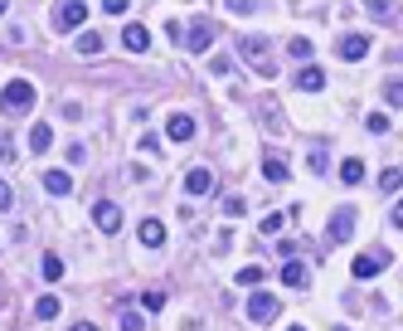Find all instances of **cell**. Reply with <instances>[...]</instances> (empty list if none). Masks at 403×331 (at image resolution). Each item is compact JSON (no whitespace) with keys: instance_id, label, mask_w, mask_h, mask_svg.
Returning <instances> with one entry per match:
<instances>
[{"instance_id":"6","label":"cell","mask_w":403,"mask_h":331,"mask_svg":"<svg viewBox=\"0 0 403 331\" xmlns=\"http://www.w3.org/2000/svg\"><path fill=\"white\" fill-rule=\"evenodd\" d=\"M165 132H170V141H190V137H195V117L170 113V117H165Z\"/></svg>"},{"instance_id":"12","label":"cell","mask_w":403,"mask_h":331,"mask_svg":"<svg viewBox=\"0 0 403 331\" xmlns=\"http://www.w3.org/2000/svg\"><path fill=\"white\" fill-rule=\"evenodd\" d=\"M306 278H311L306 263H297V258H292V263H282V283H286V288H306Z\"/></svg>"},{"instance_id":"37","label":"cell","mask_w":403,"mask_h":331,"mask_svg":"<svg viewBox=\"0 0 403 331\" xmlns=\"http://www.w3.org/2000/svg\"><path fill=\"white\" fill-rule=\"evenodd\" d=\"M286 331H306V326H286Z\"/></svg>"},{"instance_id":"19","label":"cell","mask_w":403,"mask_h":331,"mask_svg":"<svg viewBox=\"0 0 403 331\" xmlns=\"http://www.w3.org/2000/svg\"><path fill=\"white\" fill-rule=\"evenodd\" d=\"M102 44H107V39H102L97 30H83V34H78V54H102Z\"/></svg>"},{"instance_id":"32","label":"cell","mask_w":403,"mask_h":331,"mask_svg":"<svg viewBox=\"0 0 403 331\" xmlns=\"http://www.w3.org/2000/svg\"><path fill=\"white\" fill-rule=\"evenodd\" d=\"M223 209H228V214H243V209H248V200H239V195H228V200H223Z\"/></svg>"},{"instance_id":"17","label":"cell","mask_w":403,"mask_h":331,"mask_svg":"<svg viewBox=\"0 0 403 331\" xmlns=\"http://www.w3.org/2000/svg\"><path fill=\"white\" fill-rule=\"evenodd\" d=\"M379 263H384L379 253H360V258H355V278H374V273H379Z\"/></svg>"},{"instance_id":"27","label":"cell","mask_w":403,"mask_h":331,"mask_svg":"<svg viewBox=\"0 0 403 331\" xmlns=\"http://www.w3.org/2000/svg\"><path fill=\"white\" fill-rule=\"evenodd\" d=\"M223 10H228V15H253L258 5H253V0H223Z\"/></svg>"},{"instance_id":"1","label":"cell","mask_w":403,"mask_h":331,"mask_svg":"<svg viewBox=\"0 0 403 331\" xmlns=\"http://www.w3.org/2000/svg\"><path fill=\"white\" fill-rule=\"evenodd\" d=\"M34 107V83L29 78H10L0 88V113H29Z\"/></svg>"},{"instance_id":"15","label":"cell","mask_w":403,"mask_h":331,"mask_svg":"<svg viewBox=\"0 0 403 331\" xmlns=\"http://www.w3.org/2000/svg\"><path fill=\"white\" fill-rule=\"evenodd\" d=\"M39 273H44V283H59V278H64V258H59V253H44Z\"/></svg>"},{"instance_id":"35","label":"cell","mask_w":403,"mask_h":331,"mask_svg":"<svg viewBox=\"0 0 403 331\" xmlns=\"http://www.w3.org/2000/svg\"><path fill=\"white\" fill-rule=\"evenodd\" d=\"M10 205H15V190H10L5 181H0V209H10Z\"/></svg>"},{"instance_id":"30","label":"cell","mask_w":403,"mask_h":331,"mask_svg":"<svg viewBox=\"0 0 403 331\" xmlns=\"http://www.w3.org/2000/svg\"><path fill=\"white\" fill-rule=\"evenodd\" d=\"M282 225H286V214H267V219H262V234H277Z\"/></svg>"},{"instance_id":"25","label":"cell","mask_w":403,"mask_h":331,"mask_svg":"<svg viewBox=\"0 0 403 331\" xmlns=\"http://www.w3.org/2000/svg\"><path fill=\"white\" fill-rule=\"evenodd\" d=\"M379 185H384V190H389V195H393V190H398V185H403V171H398V166H389V171H384V176H379Z\"/></svg>"},{"instance_id":"8","label":"cell","mask_w":403,"mask_h":331,"mask_svg":"<svg viewBox=\"0 0 403 331\" xmlns=\"http://www.w3.org/2000/svg\"><path fill=\"white\" fill-rule=\"evenodd\" d=\"M53 20H59V30H78V25L88 20V5H78V0H69V5H59V15H53Z\"/></svg>"},{"instance_id":"26","label":"cell","mask_w":403,"mask_h":331,"mask_svg":"<svg viewBox=\"0 0 403 331\" xmlns=\"http://www.w3.org/2000/svg\"><path fill=\"white\" fill-rule=\"evenodd\" d=\"M306 166H311V171H316V176H326V166H330V161H326V146H316V151L306 156Z\"/></svg>"},{"instance_id":"10","label":"cell","mask_w":403,"mask_h":331,"mask_svg":"<svg viewBox=\"0 0 403 331\" xmlns=\"http://www.w3.org/2000/svg\"><path fill=\"white\" fill-rule=\"evenodd\" d=\"M122 44H127L132 54H146V49H151V34H146V25H127V30H122Z\"/></svg>"},{"instance_id":"9","label":"cell","mask_w":403,"mask_h":331,"mask_svg":"<svg viewBox=\"0 0 403 331\" xmlns=\"http://www.w3.org/2000/svg\"><path fill=\"white\" fill-rule=\"evenodd\" d=\"M185 190L190 195H209L214 190V171H209V166H195V171L185 176Z\"/></svg>"},{"instance_id":"34","label":"cell","mask_w":403,"mask_h":331,"mask_svg":"<svg viewBox=\"0 0 403 331\" xmlns=\"http://www.w3.org/2000/svg\"><path fill=\"white\" fill-rule=\"evenodd\" d=\"M369 132H389V117L384 113H369Z\"/></svg>"},{"instance_id":"22","label":"cell","mask_w":403,"mask_h":331,"mask_svg":"<svg viewBox=\"0 0 403 331\" xmlns=\"http://www.w3.org/2000/svg\"><path fill=\"white\" fill-rule=\"evenodd\" d=\"M286 54H292V59H311V39H286Z\"/></svg>"},{"instance_id":"18","label":"cell","mask_w":403,"mask_h":331,"mask_svg":"<svg viewBox=\"0 0 403 331\" xmlns=\"http://www.w3.org/2000/svg\"><path fill=\"white\" fill-rule=\"evenodd\" d=\"M340 181H345V185H360V181H365V161H355V156H350V161L340 166Z\"/></svg>"},{"instance_id":"2","label":"cell","mask_w":403,"mask_h":331,"mask_svg":"<svg viewBox=\"0 0 403 331\" xmlns=\"http://www.w3.org/2000/svg\"><path fill=\"white\" fill-rule=\"evenodd\" d=\"M239 54L258 69V73H277V64H272V54H267V39L262 34H248V39H239Z\"/></svg>"},{"instance_id":"11","label":"cell","mask_w":403,"mask_h":331,"mask_svg":"<svg viewBox=\"0 0 403 331\" xmlns=\"http://www.w3.org/2000/svg\"><path fill=\"white\" fill-rule=\"evenodd\" d=\"M297 88H302V93H321V88H326V69H321V64H316V69H302V73H297Z\"/></svg>"},{"instance_id":"33","label":"cell","mask_w":403,"mask_h":331,"mask_svg":"<svg viewBox=\"0 0 403 331\" xmlns=\"http://www.w3.org/2000/svg\"><path fill=\"white\" fill-rule=\"evenodd\" d=\"M384 98H389V102L398 107V102H403V88H398V83H384Z\"/></svg>"},{"instance_id":"4","label":"cell","mask_w":403,"mask_h":331,"mask_svg":"<svg viewBox=\"0 0 403 331\" xmlns=\"http://www.w3.org/2000/svg\"><path fill=\"white\" fill-rule=\"evenodd\" d=\"M350 234H355V209H350V205H340V209H335V219H330V239H335V244H345Z\"/></svg>"},{"instance_id":"14","label":"cell","mask_w":403,"mask_h":331,"mask_svg":"<svg viewBox=\"0 0 403 331\" xmlns=\"http://www.w3.org/2000/svg\"><path fill=\"white\" fill-rule=\"evenodd\" d=\"M44 190H49V195H69V190H73L69 171H44Z\"/></svg>"},{"instance_id":"20","label":"cell","mask_w":403,"mask_h":331,"mask_svg":"<svg viewBox=\"0 0 403 331\" xmlns=\"http://www.w3.org/2000/svg\"><path fill=\"white\" fill-rule=\"evenodd\" d=\"M262 176H267V181H277V185H282V181H286V176H292V171H286V161H282V156H267V166H262Z\"/></svg>"},{"instance_id":"29","label":"cell","mask_w":403,"mask_h":331,"mask_svg":"<svg viewBox=\"0 0 403 331\" xmlns=\"http://www.w3.org/2000/svg\"><path fill=\"white\" fill-rule=\"evenodd\" d=\"M141 302H146V307H151V312H160V307H165V293H160V288H151V293H146V297H141Z\"/></svg>"},{"instance_id":"24","label":"cell","mask_w":403,"mask_h":331,"mask_svg":"<svg viewBox=\"0 0 403 331\" xmlns=\"http://www.w3.org/2000/svg\"><path fill=\"white\" fill-rule=\"evenodd\" d=\"M34 317H44V321L59 317V297H39V302H34Z\"/></svg>"},{"instance_id":"31","label":"cell","mask_w":403,"mask_h":331,"mask_svg":"<svg viewBox=\"0 0 403 331\" xmlns=\"http://www.w3.org/2000/svg\"><path fill=\"white\" fill-rule=\"evenodd\" d=\"M15 156V141H10V132H0V161H10Z\"/></svg>"},{"instance_id":"3","label":"cell","mask_w":403,"mask_h":331,"mask_svg":"<svg viewBox=\"0 0 403 331\" xmlns=\"http://www.w3.org/2000/svg\"><path fill=\"white\" fill-rule=\"evenodd\" d=\"M93 219H97L102 234H117V229H122V209L112 205V200H97V205H93Z\"/></svg>"},{"instance_id":"13","label":"cell","mask_w":403,"mask_h":331,"mask_svg":"<svg viewBox=\"0 0 403 331\" xmlns=\"http://www.w3.org/2000/svg\"><path fill=\"white\" fill-rule=\"evenodd\" d=\"M141 244L146 249H160L165 244V225H160V219H141Z\"/></svg>"},{"instance_id":"16","label":"cell","mask_w":403,"mask_h":331,"mask_svg":"<svg viewBox=\"0 0 403 331\" xmlns=\"http://www.w3.org/2000/svg\"><path fill=\"white\" fill-rule=\"evenodd\" d=\"M209 39H214V25L195 20V25H190V49H209Z\"/></svg>"},{"instance_id":"36","label":"cell","mask_w":403,"mask_h":331,"mask_svg":"<svg viewBox=\"0 0 403 331\" xmlns=\"http://www.w3.org/2000/svg\"><path fill=\"white\" fill-rule=\"evenodd\" d=\"M69 331H97V326H93V321H78V326H69Z\"/></svg>"},{"instance_id":"23","label":"cell","mask_w":403,"mask_h":331,"mask_svg":"<svg viewBox=\"0 0 403 331\" xmlns=\"http://www.w3.org/2000/svg\"><path fill=\"white\" fill-rule=\"evenodd\" d=\"M239 283H243V288H258V283H262V268H258V263L239 268Z\"/></svg>"},{"instance_id":"21","label":"cell","mask_w":403,"mask_h":331,"mask_svg":"<svg viewBox=\"0 0 403 331\" xmlns=\"http://www.w3.org/2000/svg\"><path fill=\"white\" fill-rule=\"evenodd\" d=\"M29 146H34V151H39V156H44V151H49V146H53V132H49V127H44V122H39V127H34V132H29Z\"/></svg>"},{"instance_id":"5","label":"cell","mask_w":403,"mask_h":331,"mask_svg":"<svg viewBox=\"0 0 403 331\" xmlns=\"http://www.w3.org/2000/svg\"><path fill=\"white\" fill-rule=\"evenodd\" d=\"M277 317V297L272 293H253V302H248V321H272Z\"/></svg>"},{"instance_id":"28","label":"cell","mask_w":403,"mask_h":331,"mask_svg":"<svg viewBox=\"0 0 403 331\" xmlns=\"http://www.w3.org/2000/svg\"><path fill=\"white\" fill-rule=\"evenodd\" d=\"M141 326H146V321H141L132 307H122V331H141Z\"/></svg>"},{"instance_id":"7","label":"cell","mask_w":403,"mask_h":331,"mask_svg":"<svg viewBox=\"0 0 403 331\" xmlns=\"http://www.w3.org/2000/svg\"><path fill=\"white\" fill-rule=\"evenodd\" d=\"M365 54H369V34H345L340 39V59L355 64V59H365Z\"/></svg>"}]
</instances>
